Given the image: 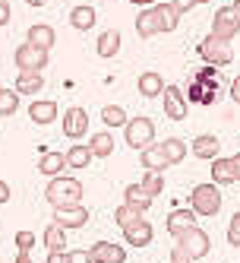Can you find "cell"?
Wrapping results in <instances>:
<instances>
[{"instance_id": "48", "label": "cell", "mask_w": 240, "mask_h": 263, "mask_svg": "<svg viewBox=\"0 0 240 263\" xmlns=\"http://www.w3.org/2000/svg\"><path fill=\"white\" fill-rule=\"evenodd\" d=\"M231 7H234V13L240 16V0H234V4H231Z\"/></svg>"}, {"instance_id": "47", "label": "cell", "mask_w": 240, "mask_h": 263, "mask_svg": "<svg viewBox=\"0 0 240 263\" xmlns=\"http://www.w3.org/2000/svg\"><path fill=\"white\" fill-rule=\"evenodd\" d=\"M26 4H29V7H45L48 0H26Z\"/></svg>"}, {"instance_id": "20", "label": "cell", "mask_w": 240, "mask_h": 263, "mask_svg": "<svg viewBox=\"0 0 240 263\" xmlns=\"http://www.w3.org/2000/svg\"><path fill=\"white\" fill-rule=\"evenodd\" d=\"M123 203H126V206H133V210H139V213H149L152 197L145 194L139 184H126V191H123Z\"/></svg>"}, {"instance_id": "36", "label": "cell", "mask_w": 240, "mask_h": 263, "mask_svg": "<svg viewBox=\"0 0 240 263\" xmlns=\"http://www.w3.org/2000/svg\"><path fill=\"white\" fill-rule=\"evenodd\" d=\"M13 241H16V248H19V251H26V254L35 248V244H38L35 232H16V238H13Z\"/></svg>"}, {"instance_id": "12", "label": "cell", "mask_w": 240, "mask_h": 263, "mask_svg": "<svg viewBox=\"0 0 240 263\" xmlns=\"http://www.w3.org/2000/svg\"><path fill=\"white\" fill-rule=\"evenodd\" d=\"M152 238H155V229H152L149 219H139V222H133V225L123 229V241L133 244V248H149Z\"/></svg>"}, {"instance_id": "14", "label": "cell", "mask_w": 240, "mask_h": 263, "mask_svg": "<svg viewBox=\"0 0 240 263\" xmlns=\"http://www.w3.org/2000/svg\"><path fill=\"white\" fill-rule=\"evenodd\" d=\"M139 159H142V168H145V172H158V175H164V168L171 165L168 156H164V146H161V143H152L149 149H142Z\"/></svg>"}, {"instance_id": "30", "label": "cell", "mask_w": 240, "mask_h": 263, "mask_svg": "<svg viewBox=\"0 0 240 263\" xmlns=\"http://www.w3.org/2000/svg\"><path fill=\"white\" fill-rule=\"evenodd\" d=\"M161 146H164V156H168V162H171V165L183 162V156H187V143H183V140H177V137H168V140H164Z\"/></svg>"}, {"instance_id": "11", "label": "cell", "mask_w": 240, "mask_h": 263, "mask_svg": "<svg viewBox=\"0 0 240 263\" xmlns=\"http://www.w3.org/2000/svg\"><path fill=\"white\" fill-rule=\"evenodd\" d=\"M92 263H126V251L114 241H95L89 248Z\"/></svg>"}, {"instance_id": "24", "label": "cell", "mask_w": 240, "mask_h": 263, "mask_svg": "<svg viewBox=\"0 0 240 263\" xmlns=\"http://www.w3.org/2000/svg\"><path fill=\"white\" fill-rule=\"evenodd\" d=\"M41 244H45V248H48V254H60V251H67L63 248V244H67V232L60 229V225H48V229H45V235H41Z\"/></svg>"}, {"instance_id": "17", "label": "cell", "mask_w": 240, "mask_h": 263, "mask_svg": "<svg viewBox=\"0 0 240 263\" xmlns=\"http://www.w3.org/2000/svg\"><path fill=\"white\" fill-rule=\"evenodd\" d=\"M136 89H139V96H142V99H155V96H161V92H164V80H161V73H155V70L139 73Z\"/></svg>"}, {"instance_id": "42", "label": "cell", "mask_w": 240, "mask_h": 263, "mask_svg": "<svg viewBox=\"0 0 240 263\" xmlns=\"http://www.w3.org/2000/svg\"><path fill=\"white\" fill-rule=\"evenodd\" d=\"M10 194H13V191H10V184H7V181H0V203H7Z\"/></svg>"}, {"instance_id": "6", "label": "cell", "mask_w": 240, "mask_h": 263, "mask_svg": "<svg viewBox=\"0 0 240 263\" xmlns=\"http://www.w3.org/2000/svg\"><path fill=\"white\" fill-rule=\"evenodd\" d=\"M212 35H215V39H225V42H231V39L240 35V16L234 13V7L215 10V16H212Z\"/></svg>"}, {"instance_id": "22", "label": "cell", "mask_w": 240, "mask_h": 263, "mask_svg": "<svg viewBox=\"0 0 240 263\" xmlns=\"http://www.w3.org/2000/svg\"><path fill=\"white\" fill-rule=\"evenodd\" d=\"M158 32H161V26H158L155 10H152V7L142 10V13L136 16V35H139V39H152V35H158Z\"/></svg>"}, {"instance_id": "9", "label": "cell", "mask_w": 240, "mask_h": 263, "mask_svg": "<svg viewBox=\"0 0 240 263\" xmlns=\"http://www.w3.org/2000/svg\"><path fill=\"white\" fill-rule=\"evenodd\" d=\"M63 134L70 140H82L89 134V111L79 108V105H73L63 111Z\"/></svg>"}, {"instance_id": "8", "label": "cell", "mask_w": 240, "mask_h": 263, "mask_svg": "<svg viewBox=\"0 0 240 263\" xmlns=\"http://www.w3.org/2000/svg\"><path fill=\"white\" fill-rule=\"evenodd\" d=\"M161 96H164V118H171V121H183V118H187L190 102H187V96H183L180 86H164Z\"/></svg>"}, {"instance_id": "25", "label": "cell", "mask_w": 240, "mask_h": 263, "mask_svg": "<svg viewBox=\"0 0 240 263\" xmlns=\"http://www.w3.org/2000/svg\"><path fill=\"white\" fill-rule=\"evenodd\" d=\"M92 159H95V156H92L89 143H73L67 149V168H89Z\"/></svg>"}, {"instance_id": "34", "label": "cell", "mask_w": 240, "mask_h": 263, "mask_svg": "<svg viewBox=\"0 0 240 263\" xmlns=\"http://www.w3.org/2000/svg\"><path fill=\"white\" fill-rule=\"evenodd\" d=\"M19 108V92H0V118H13Z\"/></svg>"}, {"instance_id": "44", "label": "cell", "mask_w": 240, "mask_h": 263, "mask_svg": "<svg viewBox=\"0 0 240 263\" xmlns=\"http://www.w3.org/2000/svg\"><path fill=\"white\" fill-rule=\"evenodd\" d=\"M231 165H234V178L240 181V153H234V156H231Z\"/></svg>"}, {"instance_id": "27", "label": "cell", "mask_w": 240, "mask_h": 263, "mask_svg": "<svg viewBox=\"0 0 240 263\" xmlns=\"http://www.w3.org/2000/svg\"><path fill=\"white\" fill-rule=\"evenodd\" d=\"M95 20H98V13L92 7H73L70 10V26L79 29V32H89L92 26H95Z\"/></svg>"}, {"instance_id": "15", "label": "cell", "mask_w": 240, "mask_h": 263, "mask_svg": "<svg viewBox=\"0 0 240 263\" xmlns=\"http://www.w3.org/2000/svg\"><path fill=\"white\" fill-rule=\"evenodd\" d=\"M29 118L35 121V124H54L57 121V102H51V99H35L32 105H29Z\"/></svg>"}, {"instance_id": "5", "label": "cell", "mask_w": 240, "mask_h": 263, "mask_svg": "<svg viewBox=\"0 0 240 263\" xmlns=\"http://www.w3.org/2000/svg\"><path fill=\"white\" fill-rule=\"evenodd\" d=\"M13 61H16V67H19V73H41L48 67V51L38 48V45H32V42H23L19 48H16Z\"/></svg>"}, {"instance_id": "29", "label": "cell", "mask_w": 240, "mask_h": 263, "mask_svg": "<svg viewBox=\"0 0 240 263\" xmlns=\"http://www.w3.org/2000/svg\"><path fill=\"white\" fill-rule=\"evenodd\" d=\"M120 32L117 29H107V32H101L98 35V58H114V54L120 51Z\"/></svg>"}, {"instance_id": "4", "label": "cell", "mask_w": 240, "mask_h": 263, "mask_svg": "<svg viewBox=\"0 0 240 263\" xmlns=\"http://www.w3.org/2000/svg\"><path fill=\"white\" fill-rule=\"evenodd\" d=\"M199 58L206 61L209 67H228L234 61V51H231V42L225 39H215V35H209V39L199 42Z\"/></svg>"}, {"instance_id": "28", "label": "cell", "mask_w": 240, "mask_h": 263, "mask_svg": "<svg viewBox=\"0 0 240 263\" xmlns=\"http://www.w3.org/2000/svg\"><path fill=\"white\" fill-rule=\"evenodd\" d=\"M89 149L95 159H107L111 153H114V137L107 134V130H101V134H92L89 137Z\"/></svg>"}, {"instance_id": "13", "label": "cell", "mask_w": 240, "mask_h": 263, "mask_svg": "<svg viewBox=\"0 0 240 263\" xmlns=\"http://www.w3.org/2000/svg\"><path fill=\"white\" fill-rule=\"evenodd\" d=\"M193 225H196V213H193L190 206H187V210H174V213L168 216V222H164V229H168V235L177 241L183 232H190Z\"/></svg>"}, {"instance_id": "21", "label": "cell", "mask_w": 240, "mask_h": 263, "mask_svg": "<svg viewBox=\"0 0 240 263\" xmlns=\"http://www.w3.org/2000/svg\"><path fill=\"white\" fill-rule=\"evenodd\" d=\"M234 181H237V178H234V165H231V159L218 156V159L212 162V184L228 187V184H234Z\"/></svg>"}, {"instance_id": "37", "label": "cell", "mask_w": 240, "mask_h": 263, "mask_svg": "<svg viewBox=\"0 0 240 263\" xmlns=\"http://www.w3.org/2000/svg\"><path fill=\"white\" fill-rule=\"evenodd\" d=\"M171 263H193V257L183 251L180 244H174V248H171Z\"/></svg>"}, {"instance_id": "41", "label": "cell", "mask_w": 240, "mask_h": 263, "mask_svg": "<svg viewBox=\"0 0 240 263\" xmlns=\"http://www.w3.org/2000/svg\"><path fill=\"white\" fill-rule=\"evenodd\" d=\"M7 23H10V4L0 0V26H7Z\"/></svg>"}, {"instance_id": "3", "label": "cell", "mask_w": 240, "mask_h": 263, "mask_svg": "<svg viewBox=\"0 0 240 263\" xmlns=\"http://www.w3.org/2000/svg\"><path fill=\"white\" fill-rule=\"evenodd\" d=\"M123 140H126V146L142 153V149H149L155 143V124L149 118H130L123 127Z\"/></svg>"}, {"instance_id": "1", "label": "cell", "mask_w": 240, "mask_h": 263, "mask_svg": "<svg viewBox=\"0 0 240 263\" xmlns=\"http://www.w3.org/2000/svg\"><path fill=\"white\" fill-rule=\"evenodd\" d=\"M45 200L54 206V210H60V206H79L82 203V181L70 178V175L51 178L48 187H45Z\"/></svg>"}, {"instance_id": "40", "label": "cell", "mask_w": 240, "mask_h": 263, "mask_svg": "<svg viewBox=\"0 0 240 263\" xmlns=\"http://www.w3.org/2000/svg\"><path fill=\"white\" fill-rule=\"evenodd\" d=\"M45 263H70V254H67V251H60V254H48Z\"/></svg>"}, {"instance_id": "19", "label": "cell", "mask_w": 240, "mask_h": 263, "mask_svg": "<svg viewBox=\"0 0 240 263\" xmlns=\"http://www.w3.org/2000/svg\"><path fill=\"white\" fill-rule=\"evenodd\" d=\"M26 42H32V45H38V48L51 51V48H54V42H57V32H54L48 23H38V26H29Z\"/></svg>"}, {"instance_id": "49", "label": "cell", "mask_w": 240, "mask_h": 263, "mask_svg": "<svg viewBox=\"0 0 240 263\" xmlns=\"http://www.w3.org/2000/svg\"><path fill=\"white\" fill-rule=\"evenodd\" d=\"M196 4H209V0H196Z\"/></svg>"}, {"instance_id": "32", "label": "cell", "mask_w": 240, "mask_h": 263, "mask_svg": "<svg viewBox=\"0 0 240 263\" xmlns=\"http://www.w3.org/2000/svg\"><path fill=\"white\" fill-rule=\"evenodd\" d=\"M139 187H142V191L155 200V197L164 191V175H158V172H145V175H142V181H139Z\"/></svg>"}, {"instance_id": "18", "label": "cell", "mask_w": 240, "mask_h": 263, "mask_svg": "<svg viewBox=\"0 0 240 263\" xmlns=\"http://www.w3.org/2000/svg\"><path fill=\"white\" fill-rule=\"evenodd\" d=\"M67 168V153H41L38 159V172L45 178H60Z\"/></svg>"}, {"instance_id": "51", "label": "cell", "mask_w": 240, "mask_h": 263, "mask_svg": "<svg viewBox=\"0 0 240 263\" xmlns=\"http://www.w3.org/2000/svg\"><path fill=\"white\" fill-rule=\"evenodd\" d=\"M0 92H4V86H0Z\"/></svg>"}, {"instance_id": "31", "label": "cell", "mask_w": 240, "mask_h": 263, "mask_svg": "<svg viewBox=\"0 0 240 263\" xmlns=\"http://www.w3.org/2000/svg\"><path fill=\"white\" fill-rule=\"evenodd\" d=\"M101 121L107 127H126V121H130V118H126V111L120 105H104L101 108Z\"/></svg>"}, {"instance_id": "46", "label": "cell", "mask_w": 240, "mask_h": 263, "mask_svg": "<svg viewBox=\"0 0 240 263\" xmlns=\"http://www.w3.org/2000/svg\"><path fill=\"white\" fill-rule=\"evenodd\" d=\"M130 4H136V7H152L155 0H130Z\"/></svg>"}, {"instance_id": "16", "label": "cell", "mask_w": 240, "mask_h": 263, "mask_svg": "<svg viewBox=\"0 0 240 263\" xmlns=\"http://www.w3.org/2000/svg\"><path fill=\"white\" fill-rule=\"evenodd\" d=\"M218 153H221V140H218L215 134H202V137H196V140H193V156H196V159L215 162V159H218Z\"/></svg>"}, {"instance_id": "50", "label": "cell", "mask_w": 240, "mask_h": 263, "mask_svg": "<svg viewBox=\"0 0 240 263\" xmlns=\"http://www.w3.org/2000/svg\"><path fill=\"white\" fill-rule=\"evenodd\" d=\"M4 4H10V0H4Z\"/></svg>"}, {"instance_id": "23", "label": "cell", "mask_w": 240, "mask_h": 263, "mask_svg": "<svg viewBox=\"0 0 240 263\" xmlns=\"http://www.w3.org/2000/svg\"><path fill=\"white\" fill-rule=\"evenodd\" d=\"M41 89H45L41 73H19V77H16V92H19V96H38Z\"/></svg>"}, {"instance_id": "35", "label": "cell", "mask_w": 240, "mask_h": 263, "mask_svg": "<svg viewBox=\"0 0 240 263\" xmlns=\"http://www.w3.org/2000/svg\"><path fill=\"white\" fill-rule=\"evenodd\" d=\"M228 244H231V248H240V210L228 222Z\"/></svg>"}, {"instance_id": "45", "label": "cell", "mask_w": 240, "mask_h": 263, "mask_svg": "<svg viewBox=\"0 0 240 263\" xmlns=\"http://www.w3.org/2000/svg\"><path fill=\"white\" fill-rule=\"evenodd\" d=\"M13 263H32V254H26V251H19V257H16Z\"/></svg>"}, {"instance_id": "26", "label": "cell", "mask_w": 240, "mask_h": 263, "mask_svg": "<svg viewBox=\"0 0 240 263\" xmlns=\"http://www.w3.org/2000/svg\"><path fill=\"white\" fill-rule=\"evenodd\" d=\"M152 10H155V16H158L161 32H174V29L180 26V13L174 10V4H155Z\"/></svg>"}, {"instance_id": "10", "label": "cell", "mask_w": 240, "mask_h": 263, "mask_svg": "<svg viewBox=\"0 0 240 263\" xmlns=\"http://www.w3.org/2000/svg\"><path fill=\"white\" fill-rule=\"evenodd\" d=\"M89 222V210L79 203V206H60V210H54V225H60L63 232L70 229H82Z\"/></svg>"}, {"instance_id": "2", "label": "cell", "mask_w": 240, "mask_h": 263, "mask_svg": "<svg viewBox=\"0 0 240 263\" xmlns=\"http://www.w3.org/2000/svg\"><path fill=\"white\" fill-rule=\"evenodd\" d=\"M190 210L202 219H212L218 216L221 210V191H218V184H196L193 191H190Z\"/></svg>"}, {"instance_id": "38", "label": "cell", "mask_w": 240, "mask_h": 263, "mask_svg": "<svg viewBox=\"0 0 240 263\" xmlns=\"http://www.w3.org/2000/svg\"><path fill=\"white\" fill-rule=\"evenodd\" d=\"M67 254H70V263H92L89 251H67Z\"/></svg>"}, {"instance_id": "43", "label": "cell", "mask_w": 240, "mask_h": 263, "mask_svg": "<svg viewBox=\"0 0 240 263\" xmlns=\"http://www.w3.org/2000/svg\"><path fill=\"white\" fill-rule=\"evenodd\" d=\"M231 99H234V102L240 105V77H237V80L231 83Z\"/></svg>"}, {"instance_id": "39", "label": "cell", "mask_w": 240, "mask_h": 263, "mask_svg": "<svg viewBox=\"0 0 240 263\" xmlns=\"http://www.w3.org/2000/svg\"><path fill=\"white\" fill-rule=\"evenodd\" d=\"M171 4H174L177 13H190V10L196 7V0H171Z\"/></svg>"}, {"instance_id": "33", "label": "cell", "mask_w": 240, "mask_h": 263, "mask_svg": "<svg viewBox=\"0 0 240 263\" xmlns=\"http://www.w3.org/2000/svg\"><path fill=\"white\" fill-rule=\"evenodd\" d=\"M139 219H142V213L133 210V206H126V203H120L117 210H114V222L120 225V229H126V225H133V222H139Z\"/></svg>"}, {"instance_id": "7", "label": "cell", "mask_w": 240, "mask_h": 263, "mask_svg": "<svg viewBox=\"0 0 240 263\" xmlns=\"http://www.w3.org/2000/svg\"><path fill=\"white\" fill-rule=\"evenodd\" d=\"M177 244H180V248L187 251L193 260H202V257L212 251V238H209V232H202L199 225H193L190 232H183V235L177 238Z\"/></svg>"}]
</instances>
